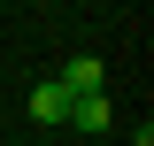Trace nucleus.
<instances>
[{"instance_id": "obj_1", "label": "nucleus", "mask_w": 154, "mask_h": 146, "mask_svg": "<svg viewBox=\"0 0 154 146\" xmlns=\"http://www.w3.org/2000/svg\"><path fill=\"white\" fill-rule=\"evenodd\" d=\"M23 108H31V123H69V92L46 77V85H31V92H23Z\"/></svg>"}, {"instance_id": "obj_2", "label": "nucleus", "mask_w": 154, "mask_h": 146, "mask_svg": "<svg viewBox=\"0 0 154 146\" xmlns=\"http://www.w3.org/2000/svg\"><path fill=\"white\" fill-rule=\"evenodd\" d=\"M69 123L85 131V138H100V131L116 123V108H108V92H77V100H69Z\"/></svg>"}, {"instance_id": "obj_3", "label": "nucleus", "mask_w": 154, "mask_h": 146, "mask_svg": "<svg viewBox=\"0 0 154 146\" xmlns=\"http://www.w3.org/2000/svg\"><path fill=\"white\" fill-rule=\"evenodd\" d=\"M54 85H62V92L77 100V92H100V85H108V69H100L93 54H69V62H62V77H54Z\"/></svg>"}, {"instance_id": "obj_4", "label": "nucleus", "mask_w": 154, "mask_h": 146, "mask_svg": "<svg viewBox=\"0 0 154 146\" xmlns=\"http://www.w3.org/2000/svg\"><path fill=\"white\" fill-rule=\"evenodd\" d=\"M0 108H8V92H0Z\"/></svg>"}]
</instances>
